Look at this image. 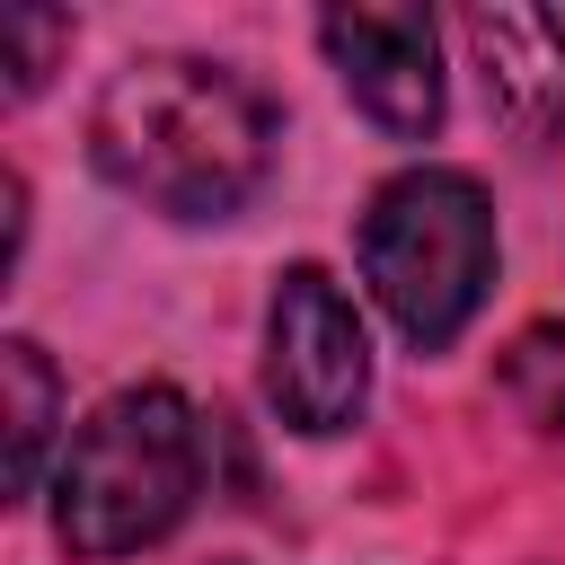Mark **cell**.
Masks as SVG:
<instances>
[{
	"label": "cell",
	"instance_id": "8992f818",
	"mask_svg": "<svg viewBox=\"0 0 565 565\" xmlns=\"http://www.w3.org/2000/svg\"><path fill=\"white\" fill-rule=\"evenodd\" d=\"M468 53H477V79H486V106L521 141H547L565 124V18H547V9H468Z\"/></svg>",
	"mask_w": 565,
	"mask_h": 565
},
{
	"label": "cell",
	"instance_id": "7a4b0ae2",
	"mask_svg": "<svg viewBox=\"0 0 565 565\" xmlns=\"http://www.w3.org/2000/svg\"><path fill=\"white\" fill-rule=\"evenodd\" d=\"M203 494V424L177 388H115L53 468V530L71 556H132Z\"/></svg>",
	"mask_w": 565,
	"mask_h": 565
},
{
	"label": "cell",
	"instance_id": "277c9868",
	"mask_svg": "<svg viewBox=\"0 0 565 565\" xmlns=\"http://www.w3.org/2000/svg\"><path fill=\"white\" fill-rule=\"evenodd\" d=\"M362 388H371V344L353 300L318 265H291L265 309V397L282 406L291 433H344L362 415Z\"/></svg>",
	"mask_w": 565,
	"mask_h": 565
},
{
	"label": "cell",
	"instance_id": "5b68a950",
	"mask_svg": "<svg viewBox=\"0 0 565 565\" xmlns=\"http://www.w3.org/2000/svg\"><path fill=\"white\" fill-rule=\"evenodd\" d=\"M318 44H327V62L344 71L353 106L380 132L424 141L441 124V62H433V18L424 9H327Z\"/></svg>",
	"mask_w": 565,
	"mask_h": 565
},
{
	"label": "cell",
	"instance_id": "6da1fadb",
	"mask_svg": "<svg viewBox=\"0 0 565 565\" xmlns=\"http://www.w3.org/2000/svg\"><path fill=\"white\" fill-rule=\"evenodd\" d=\"M88 159L106 185H124L150 212L221 221L265 185L274 106L203 53H141L97 88Z\"/></svg>",
	"mask_w": 565,
	"mask_h": 565
},
{
	"label": "cell",
	"instance_id": "ba28073f",
	"mask_svg": "<svg viewBox=\"0 0 565 565\" xmlns=\"http://www.w3.org/2000/svg\"><path fill=\"white\" fill-rule=\"evenodd\" d=\"M62 53H71V18H62V9H0V71H9V97H35Z\"/></svg>",
	"mask_w": 565,
	"mask_h": 565
},
{
	"label": "cell",
	"instance_id": "52a82bcc",
	"mask_svg": "<svg viewBox=\"0 0 565 565\" xmlns=\"http://www.w3.org/2000/svg\"><path fill=\"white\" fill-rule=\"evenodd\" d=\"M0 388H9V494H35L44 450H53V406H62L53 362H44L26 335H9V344H0Z\"/></svg>",
	"mask_w": 565,
	"mask_h": 565
},
{
	"label": "cell",
	"instance_id": "9c48e42d",
	"mask_svg": "<svg viewBox=\"0 0 565 565\" xmlns=\"http://www.w3.org/2000/svg\"><path fill=\"white\" fill-rule=\"evenodd\" d=\"M503 380H512V397L530 406V424L565 441V335H556V327H530V335L512 344Z\"/></svg>",
	"mask_w": 565,
	"mask_h": 565
},
{
	"label": "cell",
	"instance_id": "3957f363",
	"mask_svg": "<svg viewBox=\"0 0 565 565\" xmlns=\"http://www.w3.org/2000/svg\"><path fill=\"white\" fill-rule=\"evenodd\" d=\"M362 274L406 344L441 353L494 282V212L459 168H406L362 212Z\"/></svg>",
	"mask_w": 565,
	"mask_h": 565
}]
</instances>
